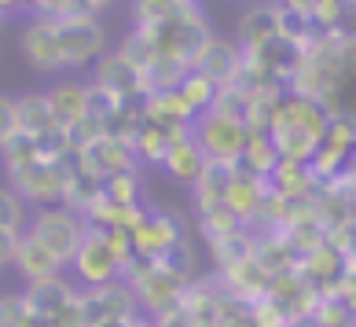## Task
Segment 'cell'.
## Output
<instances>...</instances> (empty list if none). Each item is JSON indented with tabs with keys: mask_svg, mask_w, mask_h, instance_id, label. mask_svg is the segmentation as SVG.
Returning a JSON list of instances; mask_svg holds the SVG:
<instances>
[{
	"mask_svg": "<svg viewBox=\"0 0 356 327\" xmlns=\"http://www.w3.org/2000/svg\"><path fill=\"white\" fill-rule=\"evenodd\" d=\"M162 166L169 169V177H173V180L195 184V180L202 177V169H206V154H202V147H199V140L188 133V136H180V140L169 143Z\"/></svg>",
	"mask_w": 356,
	"mask_h": 327,
	"instance_id": "obj_13",
	"label": "cell"
},
{
	"mask_svg": "<svg viewBox=\"0 0 356 327\" xmlns=\"http://www.w3.org/2000/svg\"><path fill=\"white\" fill-rule=\"evenodd\" d=\"M15 246H19V235L11 232H0V269L11 265V257H15Z\"/></svg>",
	"mask_w": 356,
	"mask_h": 327,
	"instance_id": "obj_19",
	"label": "cell"
},
{
	"mask_svg": "<svg viewBox=\"0 0 356 327\" xmlns=\"http://www.w3.org/2000/svg\"><path fill=\"white\" fill-rule=\"evenodd\" d=\"M22 56L37 74H59L63 70V51H59V22L33 15L22 30Z\"/></svg>",
	"mask_w": 356,
	"mask_h": 327,
	"instance_id": "obj_9",
	"label": "cell"
},
{
	"mask_svg": "<svg viewBox=\"0 0 356 327\" xmlns=\"http://www.w3.org/2000/svg\"><path fill=\"white\" fill-rule=\"evenodd\" d=\"M0 232H26V202L15 195V188H0Z\"/></svg>",
	"mask_w": 356,
	"mask_h": 327,
	"instance_id": "obj_16",
	"label": "cell"
},
{
	"mask_svg": "<svg viewBox=\"0 0 356 327\" xmlns=\"http://www.w3.org/2000/svg\"><path fill=\"white\" fill-rule=\"evenodd\" d=\"M107 48V30L99 19H70L59 22V51H63V70H81L88 63L103 59Z\"/></svg>",
	"mask_w": 356,
	"mask_h": 327,
	"instance_id": "obj_7",
	"label": "cell"
},
{
	"mask_svg": "<svg viewBox=\"0 0 356 327\" xmlns=\"http://www.w3.org/2000/svg\"><path fill=\"white\" fill-rule=\"evenodd\" d=\"M37 4L41 0H0V15H37Z\"/></svg>",
	"mask_w": 356,
	"mask_h": 327,
	"instance_id": "obj_18",
	"label": "cell"
},
{
	"mask_svg": "<svg viewBox=\"0 0 356 327\" xmlns=\"http://www.w3.org/2000/svg\"><path fill=\"white\" fill-rule=\"evenodd\" d=\"M19 133V111H15V99L11 96H0V147Z\"/></svg>",
	"mask_w": 356,
	"mask_h": 327,
	"instance_id": "obj_17",
	"label": "cell"
},
{
	"mask_svg": "<svg viewBox=\"0 0 356 327\" xmlns=\"http://www.w3.org/2000/svg\"><path fill=\"white\" fill-rule=\"evenodd\" d=\"M129 243H133V257H165L180 246V221L162 210H143V217L129 228Z\"/></svg>",
	"mask_w": 356,
	"mask_h": 327,
	"instance_id": "obj_8",
	"label": "cell"
},
{
	"mask_svg": "<svg viewBox=\"0 0 356 327\" xmlns=\"http://www.w3.org/2000/svg\"><path fill=\"white\" fill-rule=\"evenodd\" d=\"M15 111H19V133L26 136H44L51 129H63L56 122V114H51L44 93H26L15 99Z\"/></svg>",
	"mask_w": 356,
	"mask_h": 327,
	"instance_id": "obj_14",
	"label": "cell"
},
{
	"mask_svg": "<svg viewBox=\"0 0 356 327\" xmlns=\"http://www.w3.org/2000/svg\"><path fill=\"white\" fill-rule=\"evenodd\" d=\"M191 136L199 140V147L206 154V162H220V166H239L250 143V125L235 114H224L209 107L206 114L195 118Z\"/></svg>",
	"mask_w": 356,
	"mask_h": 327,
	"instance_id": "obj_4",
	"label": "cell"
},
{
	"mask_svg": "<svg viewBox=\"0 0 356 327\" xmlns=\"http://www.w3.org/2000/svg\"><path fill=\"white\" fill-rule=\"evenodd\" d=\"M11 265L19 269V276H22L26 283H44V280H56L59 272H63L59 261L51 257L37 239H30L26 232L19 235V246H15V257H11Z\"/></svg>",
	"mask_w": 356,
	"mask_h": 327,
	"instance_id": "obj_12",
	"label": "cell"
},
{
	"mask_svg": "<svg viewBox=\"0 0 356 327\" xmlns=\"http://www.w3.org/2000/svg\"><path fill=\"white\" fill-rule=\"evenodd\" d=\"M30 327H81V291L63 276L30 283L22 291Z\"/></svg>",
	"mask_w": 356,
	"mask_h": 327,
	"instance_id": "obj_3",
	"label": "cell"
},
{
	"mask_svg": "<svg viewBox=\"0 0 356 327\" xmlns=\"http://www.w3.org/2000/svg\"><path fill=\"white\" fill-rule=\"evenodd\" d=\"M88 4H92V11H96V15H99V11H107V8L114 4V0H88Z\"/></svg>",
	"mask_w": 356,
	"mask_h": 327,
	"instance_id": "obj_21",
	"label": "cell"
},
{
	"mask_svg": "<svg viewBox=\"0 0 356 327\" xmlns=\"http://www.w3.org/2000/svg\"><path fill=\"white\" fill-rule=\"evenodd\" d=\"M44 99L63 129H74L81 118H88V85L85 81H56L44 93Z\"/></svg>",
	"mask_w": 356,
	"mask_h": 327,
	"instance_id": "obj_11",
	"label": "cell"
},
{
	"mask_svg": "<svg viewBox=\"0 0 356 327\" xmlns=\"http://www.w3.org/2000/svg\"><path fill=\"white\" fill-rule=\"evenodd\" d=\"M111 327H154V324H147L143 317H133V320H122V324H111Z\"/></svg>",
	"mask_w": 356,
	"mask_h": 327,
	"instance_id": "obj_20",
	"label": "cell"
},
{
	"mask_svg": "<svg viewBox=\"0 0 356 327\" xmlns=\"http://www.w3.org/2000/svg\"><path fill=\"white\" fill-rule=\"evenodd\" d=\"M129 265H133V243L125 228H88L70 269L85 287H103L122 280Z\"/></svg>",
	"mask_w": 356,
	"mask_h": 327,
	"instance_id": "obj_1",
	"label": "cell"
},
{
	"mask_svg": "<svg viewBox=\"0 0 356 327\" xmlns=\"http://www.w3.org/2000/svg\"><path fill=\"white\" fill-rule=\"evenodd\" d=\"M177 93H180V99L191 107V114L199 118V114H206L209 107H213V99H217V93H220V85H217V81H209L206 74L191 70V74L177 85Z\"/></svg>",
	"mask_w": 356,
	"mask_h": 327,
	"instance_id": "obj_15",
	"label": "cell"
},
{
	"mask_svg": "<svg viewBox=\"0 0 356 327\" xmlns=\"http://www.w3.org/2000/svg\"><path fill=\"white\" fill-rule=\"evenodd\" d=\"M74 159L81 166H88L92 173L103 177V180H111L118 173H133V169H136L133 147L122 143V140H111V136H96L92 143H85L81 151H74Z\"/></svg>",
	"mask_w": 356,
	"mask_h": 327,
	"instance_id": "obj_10",
	"label": "cell"
},
{
	"mask_svg": "<svg viewBox=\"0 0 356 327\" xmlns=\"http://www.w3.org/2000/svg\"><path fill=\"white\" fill-rule=\"evenodd\" d=\"M74 159V154H70ZM70 159L51 162V159H33L30 166L15 169L11 177V188L22 202L33 206H59L63 195H67V173H70Z\"/></svg>",
	"mask_w": 356,
	"mask_h": 327,
	"instance_id": "obj_5",
	"label": "cell"
},
{
	"mask_svg": "<svg viewBox=\"0 0 356 327\" xmlns=\"http://www.w3.org/2000/svg\"><path fill=\"white\" fill-rule=\"evenodd\" d=\"M140 317V302L129 283H103L81 291V327H111Z\"/></svg>",
	"mask_w": 356,
	"mask_h": 327,
	"instance_id": "obj_6",
	"label": "cell"
},
{
	"mask_svg": "<svg viewBox=\"0 0 356 327\" xmlns=\"http://www.w3.org/2000/svg\"><path fill=\"white\" fill-rule=\"evenodd\" d=\"M26 235L37 239L63 269H67V265H74V257H77V250H81V243L88 235V221L63 202L59 206H41V210L33 214V221L26 225Z\"/></svg>",
	"mask_w": 356,
	"mask_h": 327,
	"instance_id": "obj_2",
	"label": "cell"
}]
</instances>
